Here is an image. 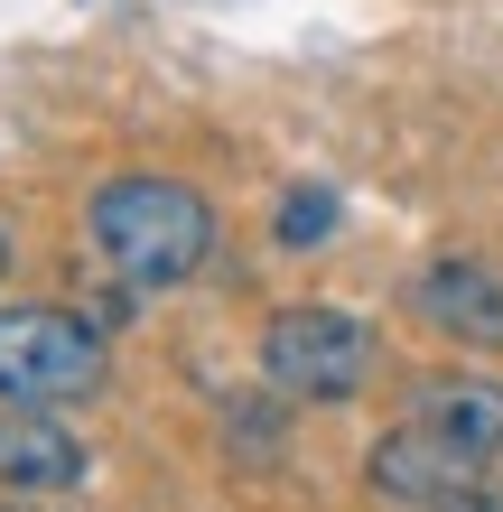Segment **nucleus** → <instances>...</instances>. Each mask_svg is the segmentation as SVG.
I'll return each mask as SVG.
<instances>
[{
	"label": "nucleus",
	"instance_id": "1",
	"mask_svg": "<svg viewBox=\"0 0 503 512\" xmlns=\"http://www.w3.org/2000/svg\"><path fill=\"white\" fill-rule=\"evenodd\" d=\"M84 233H94V252L122 270L131 289H177L215 252V205H205L187 177H112V187H94V205H84Z\"/></svg>",
	"mask_w": 503,
	"mask_h": 512
},
{
	"label": "nucleus",
	"instance_id": "2",
	"mask_svg": "<svg viewBox=\"0 0 503 512\" xmlns=\"http://www.w3.org/2000/svg\"><path fill=\"white\" fill-rule=\"evenodd\" d=\"M112 373L103 326L75 308H0V401L56 410V401H94Z\"/></svg>",
	"mask_w": 503,
	"mask_h": 512
},
{
	"label": "nucleus",
	"instance_id": "3",
	"mask_svg": "<svg viewBox=\"0 0 503 512\" xmlns=\"http://www.w3.org/2000/svg\"><path fill=\"white\" fill-rule=\"evenodd\" d=\"M261 373L289 401H354L373 373V326L345 308H280L261 326Z\"/></svg>",
	"mask_w": 503,
	"mask_h": 512
},
{
	"label": "nucleus",
	"instance_id": "4",
	"mask_svg": "<svg viewBox=\"0 0 503 512\" xmlns=\"http://www.w3.org/2000/svg\"><path fill=\"white\" fill-rule=\"evenodd\" d=\"M364 475H373V494H392L401 512H503V503L485 494V457H466V447L410 429V419L373 447Z\"/></svg>",
	"mask_w": 503,
	"mask_h": 512
},
{
	"label": "nucleus",
	"instance_id": "5",
	"mask_svg": "<svg viewBox=\"0 0 503 512\" xmlns=\"http://www.w3.org/2000/svg\"><path fill=\"white\" fill-rule=\"evenodd\" d=\"M401 419L429 438L466 447V457H503V382H476V373H420L401 391Z\"/></svg>",
	"mask_w": 503,
	"mask_h": 512
},
{
	"label": "nucleus",
	"instance_id": "6",
	"mask_svg": "<svg viewBox=\"0 0 503 512\" xmlns=\"http://www.w3.org/2000/svg\"><path fill=\"white\" fill-rule=\"evenodd\" d=\"M410 298H420V317L438 326V336L503 354V270H485V261H429Z\"/></svg>",
	"mask_w": 503,
	"mask_h": 512
},
{
	"label": "nucleus",
	"instance_id": "7",
	"mask_svg": "<svg viewBox=\"0 0 503 512\" xmlns=\"http://www.w3.org/2000/svg\"><path fill=\"white\" fill-rule=\"evenodd\" d=\"M0 485L10 494H66L84 485V438L66 419H38L19 401H0Z\"/></svg>",
	"mask_w": 503,
	"mask_h": 512
},
{
	"label": "nucleus",
	"instance_id": "8",
	"mask_svg": "<svg viewBox=\"0 0 503 512\" xmlns=\"http://www.w3.org/2000/svg\"><path fill=\"white\" fill-rule=\"evenodd\" d=\"M336 215H345V205H336V187H289V196H280V243H289V252L327 243V233H336Z\"/></svg>",
	"mask_w": 503,
	"mask_h": 512
},
{
	"label": "nucleus",
	"instance_id": "9",
	"mask_svg": "<svg viewBox=\"0 0 503 512\" xmlns=\"http://www.w3.org/2000/svg\"><path fill=\"white\" fill-rule=\"evenodd\" d=\"M0 512H47V503H0Z\"/></svg>",
	"mask_w": 503,
	"mask_h": 512
},
{
	"label": "nucleus",
	"instance_id": "10",
	"mask_svg": "<svg viewBox=\"0 0 503 512\" xmlns=\"http://www.w3.org/2000/svg\"><path fill=\"white\" fill-rule=\"evenodd\" d=\"M0 270H10V243H0Z\"/></svg>",
	"mask_w": 503,
	"mask_h": 512
}]
</instances>
